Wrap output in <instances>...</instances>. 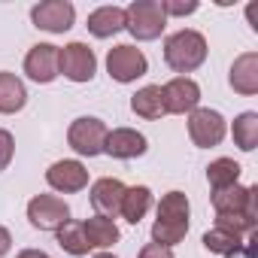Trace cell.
<instances>
[{
	"label": "cell",
	"instance_id": "6da1fadb",
	"mask_svg": "<svg viewBox=\"0 0 258 258\" xmlns=\"http://www.w3.org/2000/svg\"><path fill=\"white\" fill-rule=\"evenodd\" d=\"M188 234V198L182 191H167L158 204V219L152 225V243L176 246Z\"/></svg>",
	"mask_w": 258,
	"mask_h": 258
},
{
	"label": "cell",
	"instance_id": "7a4b0ae2",
	"mask_svg": "<svg viewBox=\"0 0 258 258\" xmlns=\"http://www.w3.org/2000/svg\"><path fill=\"white\" fill-rule=\"evenodd\" d=\"M207 58V40L198 31H176L164 43V61L176 73H191Z\"/></svg>",
	"mask_w": 258,
	"mask_h": 258
},
{
	"label": "cell",
	"instance_id": "3957f363",
	"mask_svg": "<svg viewBox=\"0 0 258 258\" xmlns=\"http://www.w3.org/2000/svg\"><path fill=\"white\" fill-rule=\"evenodd\" d=\"M124 28L131 31L137 40H155L167 28V16L161 13L158 0H134L124 10Z\"/></svg>",
	"mask_w": 258,
	"mask_h": 258
},
{
	"label": "cell",
	"instance_id": "277c9868",
	"mask_svg": "<svg viewBox=\"0 0 258 258\" xmlns=\"http://www.w3.org/2000/svg\"><path fill=\"white\" fill-rule=\"evenodd\" d=\"M97 70V58L85 43H67L58 49V73H64L70 82H91Z\"/></svg>",
	"mask_w": 258,
	"mask_h": 258
},
{
	"label": "cell",
	"instance_id": "5b68a950",
	"mask_svg": "<svg viewBox=\"0 0 258 258\" xmlns=\"http://www.w3.org/2000/svg\"><path fill=\"white\" fill-rule=\"evenodd\" d=\"M67 140H70V149L79 152V155H100L103 152V140H106V124L94 115H82L70 124L67 131Z\"/></svg>",
	"mask_w": 258,
	"mask_h": 258
},
{
	"label": "cell",
	"instance_id": "8992f818",
	"mask_svg": "<svg viewBox=\"0 0 258 258\" xmlns=\"http://www.w3.org/2000/svg\"><path fill=\"white\" fill-rule=\"evenodd\" d=\"M106 70H109V76L115 79V82H134V79H140L146 70H149V61H146V55L140 52V49H134V46H115V49H109V55H106Z\"/></svg>",
	"mask_w": 258,
	"mask_h": 258
},
{
	"label": "cell",
	"instance_id": "52a82bcc",
	"mask_svg": "<svg viewBox=\"0 0 258 258\" xmlns=\"http://www.w3.org/2000/svg\"><path fill=\"white\" fill-rule=\"evenodd\" d=\"M28 219L40 231H58L64 222H70V207L55 195H37L28 204Z\"/></svg>",
	"mask_w": 258,
	"mask_h": 258
},
{
	"label": "cell",
	"instance_id": "ba28073f",
	"mask_svg": "<svg viewBox=\"0 0 258 258\" xmlns=\"http://www.w3.org/2000/svg\"><path fill=\"white\" fill-rule=\"evenodd\" d=\"M73 19H76V10H73V4H67V0H46V4H37L31 10V22L40 31H49V34L70 31Z\"/></svg>",
	"mask_w": 258,
	"mask_h": 258
},
{
	"label": "cell",
	"instance_id": "9c48e42d",
	"mask_svg": "<svg viewBox=\"0 0 258 258\" xmlns=\"http://www.w3.org/2000/svg\"><path fill=\"white\" fill-rule=\"evenodd\" d=\"M188 134H191L195 146H201V149L219 146L222 137H225V118L216 109H191V115H188Z\"/></svg>",
	"mask_w": 258,
	"mask_h": 258
},
{
	"label": "cell",
	"instance_id": "30bf717a",
	"mask_svg": "<svg viewBox=\"0 0 258 258\" xmlns=\"http://www.w3.org/2000/svg\"><path fill=\"white\" fill-rule=\"evenodd\" d=\"M161 100H164V112H191L201 103V88L195 79L176 76L161 88Z\"/></svg>",
	"mask_w": 258,
	"mask_h": 258
},
{
	"label": "cell",
	"instance_id": "8fae6325",
	"mask_svg": "<svg viewBox=\"0 0 258 258\" xmlns=\"http://www.w3.org/2000/svg\"><path fill=\"white\" fill-rule=\"evenodd\" d=\"M146 137L134 127H115V131H106L103 140V152L112 158H140L146 152Z\"/></svg>",
	"mask_w": 258,
	"mask_h": 258
},
{
	"label": "cell",
	"instance_id": "7c38bea8",
	"mask_svg": "<svg viewBox=\"0 0 258 258\" xmlns=\"http://www.w3.org/2000/svg\"><path fill=\"white\" fill-rule=\"evenodd\" d=\"M46 182L55 188V191H64V195H70V191H82L85 185H88V170L79 164V161H55L49 170H46Z\"/></svg>",
	"mask_w": 258,
	"mask_h": 258
},
{
	"label": "cell",
	"instance_id": "4fadbf2b",
	"mask_svg": "<svg viewBox=\"0 0 258 258\" xmlns=\"http://www.w3.org/2000/svg\"><path fill=\"white\" fill-rule=\"evenodd\" d=\"M25 73L34 82H52L58 76V46H49V43L34 46L25 58Z\"/></svg>",
	"mask_w": 258,
	"mask_h": 258
},
{
	"label": "cell",
	"instance_id": "5bb4252c",
	"mask_svg": "<svg viewBox=\"0 0 258 258\" xmlns=\"http://www.w3.org/2000/svg\"><path fill=\"white\" fill-rule=\"evenodd\" d=\"M255 195H258L255 185H249V188L231 185V188L213 191V207H216V213H258Z\"/></svg>",
	"mask_w": 258,
	"mask_h": 258
},
{
	"label": "cell",
	"instance_id": "9a60e30c",
	"mask_svg": "<svg viewBox=\"0 0 258 258\" xmlns=\"http://www.w3.org/2000/svg\"><path fill=\"white\" fill-rule=\"evenodd\" d=\"M121 198H124V185L118 179H112V176H103V179H97L91 185V204L106 219L121 210Z\"/></svg>",
	"mask_w": 258,
	"mask_h": 258
},
{
	"label": "cell",
	"instance_id": "2e32d148",
	"mask_svg": "<svg viewBox=\"0 0 258 258\" xmlns=\"http://www.w3.org/2000/svg\"><path fill=\"white\" fill-rule=\"evenodd\" d=\"M231 88L237 94H246V97L258 94V55L255 52H246V55H240L234 61V67H231Z\"/></svg>",
	"mask_w": 258,
	"mask_h": 258
},
{
	"label": "cell",
	"instance_id": "e0dca14e",
	"mask_svg": "<svg viewBox=\"0 0 258 258\" xmlns=\"http://www.w3.org/2000/svg\"><path fill=\"white\" fill-rule=\"evenodd\" d=\"M88 31L94 37H100V40L124 31V10L121 7H100V10H94L88 16Z\"/></svg>",
	"mask_w": 258,
	"mask_h": 258
},
{
	"label": "cell",
	"instance_id": "ac0fdd59",
	"mask_svg": "<svg viewBox=\"0 0 258 258\" xmlns=\"http://www.w3.org/2000/svg\"><path fill=\"white\" fill-rule=\"evenodd\" d=\"M82 231H85V240H88L91 249H106V246H112V243L118 240V228H115V222L106 219V216H91V219H85V222H82Z\"/></svg>",
	"mask_w": 258,
	"mask_h": 258
},
{
	"label": "cell",
	"instance_id": "d6986e66",
	"mask_svg": "<svg viewBox=\"0 0 258 258\" xmlns=\"http://www.w3.org/2000/svg\"><path fill=\"white\" fill-rule=\"evenodd\" d=\"M28 103L25 82L16 73H0V112H19Z\"/></svg>",
	"mask_w": 258,
	"mask_h": 258
},
{
	"label": "cell",
	"instance_id": "ffe728a7",
	"mask_svg": "<svg viewBox=\"0 0 258 258\" xmlns=\"http://www.w3.org/2000/svg\"><path fill=\"white\" fill-rule=\"evenodd\" d=\"M149 207H152V191L146 185H134V188H124V198H121V210L118 213L131 222V225H137L149 213Z\"/></svg>",
	"mask_w": 258,
	"mask_h": 258
},
{
	"label": "cell",
	"instance_id": "44dd1931",
	"mask_svg": "<svg viewBox=\"0 0 258 258\" xmlns=\"http://www.w3.org/2000/svg\"><path fill=\"white\" fill-rule=\"evenodd\" d=\"M131 109L143 118H161L164 115V100H161V85H146L131 97Z\"/></svg>",
	"mask_w": 258,
	"mask_h": 258
},
{
	"label": "cell",
	"instance_id": "7402d4cb",
	"mask_svg": "<svg viewBox=\"0 0 258 258\" xmlns=\"http://www.w3.org/2000/svg\"><path fill=\"white\" fill-rule=\"evenodd\" d=\"M204 246H207L210 252H216V255L234 258V255L243 252V237H237V234H231V231H225V228H213V231L204 234Z\"/></svg>",
	"mask_w": 258,
	"mask_h": 258
},
{
	"label": "cell",
	"instance_id": "603a6c76",
	"mask_svg": "<svg viewBox=\"0 0 258 258\" xmlns=\"http://www.w3.org/2000/svg\"><path fill=\"white\" fill-rule=\"evenodd\" d=\"M207 179H210L213 191L231 188V185H237V179H240V164H237L234 158H216V161L207 167Z\"/></svg>",
	"mask_w": 258,
	"mask_h": 258
},
{
	"label": "cell",
	"instance_id": "cb8c5ba5",
	"mask_svg": "<svg viewBox=\"0 0 258 258\" xmlns=\"http://www.w3.org/2000/svg\"><path fill=\"white\" fill-rule=\"evenodd\" d=\"M234 143L243 152H252L258 146V112H243L234 118Z\"/></svg>",
	"mask_w": 258,
	"mask_h": 258
},
{
	"label": "cell",
	"instance_id": "d4e9b609",
	"mask_svg": "<svg viewBox=\"0 0 258 258\" xmlns=\"http://www.w3.org/2000/svg\"><path fill=\"white\" fill-rule=\"evenodd\" d=\"M58 243L61 249H67L70 255H88V240H85V231H82V222H64L58 228Z\"/></svg>",
	"mask_w": 258,
	"mask_h": 258
},
{
	"label": "cell",
	"instance_id": "484cf974",
	"mask_svg": "<svg viewBox=\"0 0 258 258\" xmlns=\"http://www.w3.org/2000/svg\"><path fill=\"white\" fill-rule=\"evenodd\" d=\"M161 13L164 16H191L198 13V4L188 0V4H179V0H161Z\"/></svg>",
	"mask_w": 258,
	"mask_h": 258
},
{
	"label": "cell",
	"instance_id": "4316f807",
	"mask_svg": "<svg viewBox=\"0 0 258 258\" xmlns=\"http://www.w3.org/2000/svg\"><path fill=\"white\" fill-rule=\"evenodd\" d=\"M13 155H16V140H13V134H10V131H0V170L10 167Z\"/></svg>",
	"mask_w": 258,
	"mask_h": 258
},
{
	"label": "cell",
	"instance_id": "83f0119b",
	"mask_svg": "<svg viewBox=\"0 0 258 258\" xmlns=\"http://www.w3.org/2000/svg\"><path fill=\"white\" fill-rule=\"evenodd\" d=\"M140 258H173V252L167 246H158V243H149L140 249Z\"/></svg>",
	"mask_w": 258,
	"mask_h": 258
},
{
	"label": "cell",
	"instance_id": "f1b7e54d",
	"mask_svg": "<svg viewBox=\"0 0 258 258\" xmlns=\"http://www.w3.org/2000/svg\"><path fill=\"white\" fill-rule=\"evenodd\" d=\"M10 246H13V237H10V231H7L4 225H0V255H7Z\"/></svg>",
	"mask_w": 258,
	"mask_h": 258
},
{
	"label": "cell",
	"instance_id": "f546056e",
	"mask_svg": "<svg viewBox=\"0 0 258 258\" xmlns=\"http://www.w3.org/2000/svg\"><path fill=\"white\" fill-rule=\"evenodd\" d=\"M16 258H49L46 252H40V249H25V252H19Z\"/></svg>",
	"mask_w": 258,
	"mask_h": 258
},
{
	"label": "cell",
	"instance_id": "4dcf8cb0",
	"mask_svg": "<svg viewBox=\"0 0 258 258\" xmlns=\"http://www.w3.org/2000/svg\"><path fill=\"white\" fill-rule=\"evenodd\" d=\"M246 13H249V22H252V28H255V31H258V7H255V4H252V7H249V10H246Z\"/></svg>",
	"mask_w": 258,
	"mask_h": 258
},
{
	"label": "cell",
	"instance_id": "1f68e13d",
	"mask_svg": "<svg viewBox=\"0 0 258 258\" xmlns=\"http://www.w3.org/2000/svg\"><path fill=\"white\" fill-rule=\"evenodd\" d=\"M94 258H115V255H109V252H100V255H94Z\"/></svg>",
	"mask_w": 258,
	"mask_h": 258
}]
</instances>
